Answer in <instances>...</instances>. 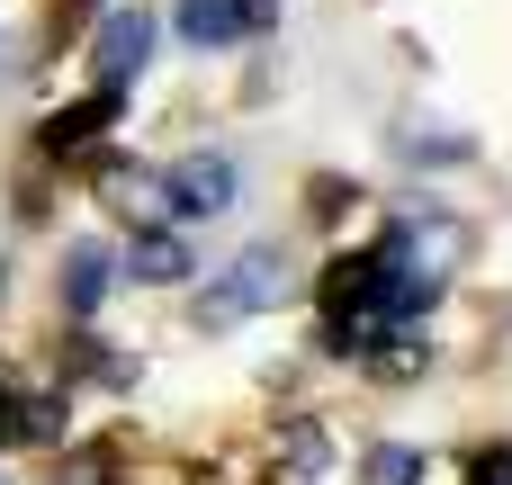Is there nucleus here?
<instances>
[{"instance_id": "obj_5", "label": "nucleus", "mask_w": 512, "mask_h": 485, "mask_svg": "<svg viewBox=\"0 0 512 485\" xmlns=\"http://www.w3.org/2000/svg\"><path fill=\"white\" fill-rule=\"evenodd\" d=\"M108 117H117V90H90V99H72V108L45 126V153H81V144H99V135H108Z\"/></svg>"}, {"instance_id": "obj_4", "label": "nucleus", "mask_w": 512, "mask_h": 485, "mask_svg": "<svg viewBox=\"0 0 512 485\" xmlns=\"http://www.w3.org/2000/svg\"><path fill=\"white\" fill-rule=\"evenodd\" d=\"M171 27H180L189 45H234L243 27H270V0H180Z\"/></svg>"}, {"instance_id": "obj_12", "label": "nucleus", "mask_w": 512, "mask_h": 485, "mask_svg": "<svg viewBox=\"0 0 512 485\" xmlns=\"http://www.w3.org/2000/svg\"><path fill=\"white\" fill-rule=\"evenodd\" d=\"M0 432H9V396H0Z\"/></svg>"}, {"instance_id": "obj_6", "label": "nucleus", "mask_w": 512, "mask_h": 485, "mask_svg": "<svg viewBox=\"0 0 512 485\" xmlns=\"http://www.w3.org/2000/svg\"><path fill=\"white\" fill-rule=\"evenodd\" d=\"M117 288V252H99V243H81L72 261H63V306L72 315H99V297Z\"/></svg>"}, {"instance_id": "obj_10", "label": "nucleus", "mask_w": 512, "mask_h": 485, "mask_svg": "<svg viewBox=\"0 0 512 485\" xmlns=\"http://www.w3.org/2000/svg\"><path fill=\"white\" fill-rule=\"evenodd\" d=\"M9 432H18V441H54V432H63V405H54V396H36V405H9Z\"/></svg>"}, {"instance_id": "obj_11", "label": "nucleus", "mask_w": 512, "mask_h": 485, "mask_svg": "<svg viewBox=\"0 0 512 485\" xmlns=\"http://www.w3.org/2000/svg\"><path fill=\"white\" fill-rule=\"evenodd\" d=\"M477 485H512V441H495V450H477V468H468Z\"/></svg>"}, {"instance_id": "obj_9", "label": "nucleus", "mask_w": 512, "mask_h": 485, "mask_svg": "<svg viewBox=\"0 0 512 485\" xmlns=\"http://www.w3.org/2000/svg\"><path fill=\"white\" fill-rule=\"evenodd\" d=\"M360 485H423V450L414 441H378L360 459Z\"/></svg>"}, {"instance_id": "obj_7", "label": "nucleus", "mask_w": 512, "mask_h": 485, "mask_svg": "<svg viewBox=\"0 0 512 485\" xmlns=\"http://www.w3.org/2000/svg\"><path fill=\"white\" fill-rule=\"evenodd\" d=\"M126 279H144V288H180V279H189V243H180V234H144V243L126 252Z\"/></svg>"}, {"instance_id": "obj_1", "label": "nucleus", "mask_w": 512, "mask_h": 485, "mask_svg": "<svg viewBox=\"0 0 512 485\" xmlns=\"http://www.w3.org/2000/svg\"><path fill=\"white\" fill-rule=\"evenodd\" d=\"M279 297H288V261H279V252H243V261H225V279L198 297V333H234V324L270 315Z\"/></svg>"}, {"instance_id": "obj_8", "label": "nucleus", "mask_w": 512, "mask_h": 485, "mask_svg": "<svg viewBox=\"0 0 512 485\" xmlns=\"http://www.w3.org/2000/svg\"><path fill=\"white\" fill-rule=\"evenodd\" d=\"M324 459H333V441H324L315 423H297V432H288V459H279L270 485H324Z\"/></svg>"}, {"instance_id": "obj_3", "label": "nucleus", "mask_w": 512, "mask_h": 485, "mask_svg": "<svg viewBox=\"0 0 512 485\" xmlns=\"http://www.w3.org/2000/svg\"><path fill=\"white\" fill-rule=\"evenodd\" d=\"M144 54H153V18L144 9H108V27H99V90H126L144 72Z\"/></svg>"}, {"instance_id": "obj_2", "label": "nucleus", "mask_w": 512, "mask_h": 485, "mask_svg": "<svg viewBox=\"0 0 512 485\" xmlns=\"http://www.w3.org/2000/svg\"><path fill=\"white\" fill-rule=\"evenodd\" d=\"M225 207H234V162L225 153H189V162L162 171V216L198 225V216H225Z\"/></svg>"}]
</instances>
